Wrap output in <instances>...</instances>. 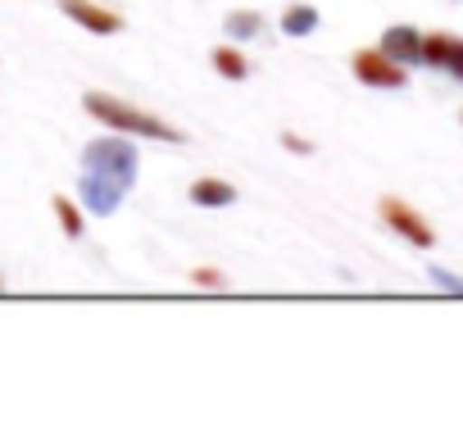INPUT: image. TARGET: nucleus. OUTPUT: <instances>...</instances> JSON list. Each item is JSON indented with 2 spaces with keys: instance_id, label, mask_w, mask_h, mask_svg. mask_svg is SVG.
<instances>
[{
  "instance_id": "obj_1",
  "label": "nucleus",
  "mask_w": 463,
  "mask_h": 445,
  "mask_svg": "<svg viewBox=\"0 0 463 445\" xmlns=\"http://www.w3.org/2000/svg\"><path fill=\"white\" fill-rule=\"evenodd\" d=\"M137 168H141V150L128 137L109 132V137L87 141L82 168H78V200H82V209L96 213V218L118 213V204L128 200V191L137 182Z\"/></svg>"
},
{
  "instance_id": "obj_2",
  "label": "nucleus",
  "mask_w": 463,
  "mask_h": 445,
  "mask_svg": "<svg viewBox=\"0 0 463 445\" xmlns=\"http://www.w3.org/2000/svg\"><path fill=\"white\" fill-rule=\"evenodd\" d=\"M82 105H87V114H91V118H100V123H105V128H114V132L150 137V141H182V132H177V128H168L164 118H155V114H146V109H137V105H128V100H118V96L87 91V96H82Z\"/></svg>"
},
{
  "instance_id": "obj_3",
  "label": "nucleus",
  "mask_w": 463,
  "mask_h": 445,
  "mask_svg": "<svg viewBox=\"0 0 463 445\" xmlns=\"http://www.w3.org/2000/svg\"><path fill=\"white\" fill-rule=\"evenodd\" d=\"M377 213H382V222L391 232H400L404 241H413L418 251H427L431 241H436V232L427 228V218L413 209V204H404V200H395V195H386L382 204H377Z\"/></svg>"
},
{
  "instance_id": "obj_4",
  "label": "nucleus",
  "mask_w": 463,
  "mask_h": 445,
  "mask_svg": "<svg viewBox=\"0 0 463 445\" xmlns=\"http://www.w3.org/2000/svg\"><path fill=\"white\" fill-rule=\"evenodd\" d=\"M350 69H354L359 82H368V87H404V64H395V60L382 55V51H359V55L350 60Z\"/></svg>"
},
{
  "instance_id": "obj_5",
  "label": "nucleus",
  "mask_w": 463,
  "mask_h": 445,
  "mask_svg": "<svg viewBox=\"0 0 463 445\" xmlns=\"http://www.w3.org/2000/svg\"><path fill=\"white\" fill-rule=\"evenodd\" d=\"M422 64L463 78V37H454V33H427L422 37Z\"/></svg>"
},
{
  "instance_id": "obj_6",
  "label": "nucleus",
  "mask_w": 463,
  "mask_h": 445,
  "mask_svg": "<svg viewBox=\"0 0 463 445\" xmlns=\"http://www.w3.org/2000/svg\"><path fill=\"white\" fill-rule=\"evenodd\" d=\"M60 10H64L73 24H82L87 33H96V37H109V33L123 28V19H118L114 10L96 5V0H60Z\"/></svg>"
},
{
  "instance_id": "obj_7",
  "label": "nucleus",
  "mask_w": 463,
  "mask_h": 445,
  "mask_svg": "<svg viewBox=\"0 0 463 445\" xmlns=\"http://www.w3.org/2000/svg\"><path fill=\"white\" fill-rule=\"evenodd\" d=\"M377 51L391 55V60L404 64V69H409V64H422V33H418V28H404V24H400V28H386Z\"/></svg>"
},
{
  "instance_id": "obj_8",
  "label": "nucleus",
  "mask_w": 463,
  "mask_h": 445,
  "mask_svg": "<svg viewBox=\"0 0 463 445\" xmlns=\"http://www.w3.org/2000/svg\"><path fill=\"white\" fill-rule=\"evenodd\" d=\"M186 195H191V204H204V209H213V204H232V200H237V186H232V182H222V177H195Z\"/></svg>"
},
{
  "instance_id": "obj_9",
  "label": "nucleus",
  "mask_w": 463,
  "mask_h": 445,
  "mask_svg": "<svg viewBox=\"0 0 463 445\" xmlns=\"http://www.w3.org/2000/svg\"><path fill=\"white\" fill-rule=\"evenodd\" d=\"M264 33V19L255 10H237V14H227V37L232 42H255Z\"/></svg>"
},
{
  "instance_id": "obj_10",
  "label": "nucleus",
  "mask_w": 463,
  "mask_h": 445,
  "mask_svg": "<svg viewBox=\"0 0 463 445\" xmlns=\"http://www.w3.org/2000/svg\"><path fill=\"white\" fill-rule=\"evenodd\" d=\"M318 28V10L314 5H291L287 14H282V33L287 37H309Z\"/></svg>"
},
{
  "instance_id": "obj_11",
  "label": "nucleus",
  "mask_w": 463,
  "mask_h": 445,
  "mask_svg": "<svg viewBox=\"0 0 463 445\" xmlns=\"http://www.w3.org/2000/svg\"><path fill=\"white\" fill-rule=\"evenodd\" d=\"M213 69H218L222 78H232V82H241V78L250 73L246 55H241V51H232V46H218V51H213Z\"/></svg>"
},
{
  "instance_id": "obj_12",
  "label": "nucleus",
  "mask_w": 463,
  "mask_h": 445,
  "mask_svg": "<svg viewBox=\"0 0 463 445\" xmlns=\"http://www.w3.org/2000/svg\"><path fill=\"white\" fill-rule=\"evenodd\" d=\"M55 213H60V222H64V237H82V213L73 209L69 195H55Z\"/></svg>"
},
{
  "instance_id": "obj_13",
  "label": "nucleus",
  "mask_w": 463,
  "mask_h": 445,
  "mask_svg": "<svg viewBox=\"0 0 463 445\" xmlns=\"http://www.w3.org/2000/svg\"><path fill=\"white\" fill-rule=\"evenodd\" d=\"M195 282H200V287H222V273H209V269H204V273H195Z\"/></svg>"
},
{
  "instance_id": "obj_14",
  "label": "nucleus",
  "mask_w": 463,
  "mask_h": 445,
  "mask_svg": "<svg viewBox=\"0 0 463 445\" xmlns=\"http://www.w3.org/2000/svg\"><path fill=\"white\" fill-rule=\"evenodd\" d=\"M431 278H436L440 287H449V291H463V282H458V278H449V273H431Z\"/></svg>"
},
{
  "instance_id": "obj_15",
  "label": "nucleus",
  "mask_w": 463,
  "mask_h": 445,
  "mask_svg": "<svg viewBox=\"0 0 463 445\" xmlns=\"http://www.w3.org/2000/svg\"><path fill=\"white\" fill-rule=\"evenodd\" d=\"M282 141H287L291 150H309V141H300V137H291V132H282Z\"/></svg>"
}]
</instances>
